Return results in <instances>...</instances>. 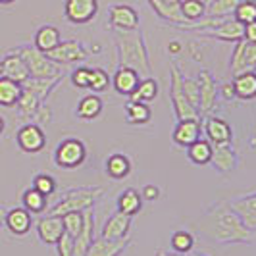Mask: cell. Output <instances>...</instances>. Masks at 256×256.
<instances>
[{
	"label": "cell",
	"mask_w": 256,
	"mask_h": 256,
	"mask_svg": "<svg viewBox=\"0 0 256 256\" xmlns=\"http://www.w3.org/2000/svg\"><path fill=\"white\" fill-rule=\"evenodd\" d=\"M116 46H118V66L133 68L139 74L150 72L148 50L139 29L135 31H116Z\"/></svg>",
	"instance_id": "1"
},
{
	"label": "cell",
	"mask_w": 256,
	"mask_h": 256,
	"mask_svg": "<svg viewBox=\"0 0 256 256\" xmlns=\"http://www.w3.org/2000/svg\"><path fill=\"white\" fill-rule=\"evenodd\" d=\"M208 233L216 243H256V231L248 230L233 210H218Z\"/></svg>",
	"instance_id": "2"
},
{
	"label": "cell",
	"mask_w": 256,
	"mask_h": 256,
	"mask_svg": "<svg viewBox=\"0 0 256 256\" xmlns=\"http://www.w3.org/2000/svg\"><path fill=\"white\" fill-rule=\"evenodd\" d=\"M104 194V189L98 185H89V187H76V189H68L60 196V200H56V204L46 208L44 214L48 216H64L70 212H85L90 210L96 204Z\"/></svg>",
	"instance_id": "3"
},
{
	"label": "cell",
	"mask_w": 256,
	"mask_h": 256,
	"mask_svg": "<svg viewBox=\"0 0 256 256\" xmlns=\"http://www.w3.org/2000/svg\"><path fill=\"white\" fill-rule=\"evenodd\" d=\"M16 52L26 60L31 77H37V79H50V77L64 76L62 64H56V62L50 60L44 52L37 50L35 46H27L26 44V46L16 48Z\"/></svg>",
	"instance_id": "4"
},
{
	"label": "cell",
	"mask_w": 256,
	"mask_h": 256,
	"mask_svg": "<svg viewBox=\"0 0 256 256\" xmlns=\"http://www.w3.org/2000/svg\"><path fill=\"white\" fill-rule=\"evenodd\" d=\"M170 98H172V106H174L178 120H200L202 118L198 108H194L183 92V76L178 66H172V72H170Z\"/></svg>",
	"instance_id": "5"
},
{
	"label": "cell",
	"mask_w": 256,
	"mask_h": 256,
	"mask_svg": "<svg viewBox=\"0 0 256 256\" xmlns=\"http://www.w3.org/2000/svg\"><path fill=\"white\" fill-rule=\"evenodd\" d=\"M87 160V146L79 139H64L54 150V164L62 170H76Z\"/></svg>",
	"instance_id": "6"
},
{
	"label": "cell",
	"mask_w": 256,
	"mask_h": 256,
	"mask_svg": "<svg viewBox=\"0 0 256 256\" xmlns=\"http://www.w3.org/2000/svg\"><path fill=\"white\" fill-rule=\"evenodd\" d=\"M198 112L200 116H210L216 110L218 102V83L208 70L198 72Z\"/></svg>",
	"instance_id": "7"
},
{
	"label": "cell",
	"mask_w": 256,
	"mask_h": 256,
	"mask_svg": "<svg viewBox=\"0 0 256 256\" xmlns=\"http://www.w3.org/2000/svg\"><path fill=\"white\" fill-rule=\"evenodd\" d=\"M98 12V0H64V16L70 24L85 26Z\"/></svg>",
	"instance_id": "8"
},
{
	"label": "cell",
	"mask_w": 256,
	"mask_h": 256,
	"mask_svg": "<svg viewBox=\"0 0 256 256\" xmlns=\"http://www.w3.org/2000/svg\"><path fill=\"white\" fill-rule=\"evenodd\" d=\"M108 24L114 31L139 29V12L129 4H112L108 8Z\"/></svg>",
	"instance_id": "9"
},
{
	"label": "cell",
	"mask_w": 256,
	"mask_h": 256,
	"mask_svg": "<svg viewBox=\"0 0 256 256\" xmlns=\"http://www.w3.org/2000/svg\"><path fill=\"white\" fill-rule=\"evenodd\" d=\"M50 60L56 64H76V62H83L89 58V50L79 42V40H62L54 50L46 54Z\"/></svg>",
	"instance_id": "10"
},
{
	"label": "cell",
	"mask_w": 256,
	"mask_h": 256,
	"mask_svg": "<svg viewBox=\"0 0 256 256\" xmlns=\"http://www.w3.org/2000/svg\"><path fill=\"white\" fill-rule=\"evenodd\" d=\"M16 141L18 146L27 154H35L40 152L46 144V135L40 126L37 124H27L24 128L18 129V135H16Z\"/></svg>",
	"instance_id": "11"
},
{
	"label": "cell",
	"mask_w": 256,
	"mask_h": 256,
	"mask_svg": "<svg viewBox=\"0 0 256 256\" xmlns=\"http://www.w3.org/2000/svg\"><path fill=\"white\" fill-rule=\"evenodd\" d=\"M212 168L218 174H231L237 164H239V156L235 152V148L231 146V142H222V144H212V158H210Z\"/></svg>",
	"instance_id": "12"
},
{
	"label": "cell",
	"mask_w": 256,
	"mask_h": 256,
	"mask_svg": "<svg viewBox=\"0 0 256 256\" xmlns=\"http://www.w3.org/2000/svg\"><path fill=\"white\" fill-rule=\"evenodd\" d=\"M202 133V124L200 120H178L176 128L172 131V141L176 142L178 146H191L194 141L200 139Z\"/></svg>",
	"instance_id": "13"
},
{
	"label": "cell",
	"mask_w": 256,
	"mask_h": 256,
	"mask_svg": "<svg viewBox=\"0 0 256 256\" xmlns=\"http://www.w3.org/2000/svg\"><path fill=\"white\" fill-rule=\"evenodd\" d=\"M131 244V239H92L87 256H122Z\"/></svg>",
	"instance_id": "14"
},
{
	"label": "cell",
	"mask_w": 256,
	"mask_h": 256,
	"mask_svg": "<svg viewBox=\"0 0 256 256\" xmlns=\"http://www.w3.org/2000/svg\"><path fill=\"white\" fill-rule=\"evenodd\" d=\"M37 233L38 239L46 244H56L60 241V237L66 233L62 216H42L37 222Z\"/></svg>",
	"instance_id": "15"
},
{
	"label": "cell",
	"mask_w": 256,
	"mask_h": 256,
	"mask_svg": "<svg viewBox=\"0 0 256 256\" xmlns=\"http://www.w3.org/2000/svg\"><path fill=\"white\" fill-rule=\"evenodd\" d=\"M231 210L241 218L248 230L256 231V191L231 200Z\"/></svg>",
	"instance_id": "16"
},
{
	"label": "cell",
	"mask_w": 256,
	"mask_h": 256,
	"mask_svg": "<svg viewBox=\"0 0 256 256\" xmlns=\"http://www.w3.org/2000/svg\"><path fill=\"white\" fill-rule=\"evenodd\" d=\"M243 29L244 26L239 24L237 20H224L220 26L212 27V29H204V31H198V33L206 35V37L224 40V42H237V40L243 38Z\"/></svg>",
	"instance_id": "17"
},
{
	"label": "cell",
	"mask_w": 256,
	"mask_h": 256,
	"mask_svg": "<svg viewBox=\"0 0 256 256\" xmlns=\"http://www.w3.org/2000/svg\"><path fill=\"white\" fill-rule=\"evenodd\" d=\"M150 8H152L158 18H162L164 22L172 24L174 27H180V29H187L192 22H187L181 14V4H166L162 0H148Z\"/></svg>",
	"instance_id": "18"
},
{
	"label": "cell",
	"mask_w": 256,
	"mask_h": 256,
	"mask_svg": "<svg viewBox=\"0 0 256 256\" xmlns=\"http://www.w3.org/2000/svg\"><path fill=\"white\" fill-rule=\"evenodd\" d=\"M2 76L12 79L16 83H20V85H24L27 79L31 77V74H29V68H27L26 60L16 50H12L2 60Z\"/></svg>",
	"instance_id": "19"
},
{
	"label": "cell",
	"mask_w": 256,
	"mask_h": 256,
	"mask_svg": "<svg viewBox=\"0 0 256 256\" xmlns=\"http://www.w3.org/2000/svg\"><path fill=\"white\" fill-rule=\"evenodd\" d=\"M131 222H133L131 216L116 210L114 214L104 222L100 237H104V239H126L129 230H131Z\"/></svg>",
	"instance_id": "20"
},
{
	"label": "cell",
	"mask_w": 256,
	"mask_h": 256,
	"mask_svg": "<svg viewBox=\"0 0 256 256\" xmlns=\"http://www.w3.org/2000/svg\"><path fill=\"white\" fill-rule=\"evenodd\" d=\"M4 226L12 231L14 235H27L31 226H33V218H31V212L26 210L24 206H16L10 208L6 212V218H4Z\"/></svg>",
	"instance_id": "21"
},
{
	"label": "cell",
	"mask_w": 256,
	"mask_h": 256,
	"mask_svg": "<svg viewBox=\"0 0 256 256\" xmlns=\"http://www.w3.org/2000/svg\"><path fill=\"white\" fill-rule=\"evenodd\" d=\"M83 218H85V224H83L81 233L74 239V252H72V256H87L90 243L94 239V214H92V208L83 212Z\"/></svg>",
	"instance_id": "22"
},
{
	"label": "cell",
	"mask_w": 256,
	"mask_h": 256,
	"mask_svg": "<svg viewBox=\"0 0 256 256\" xmlns=\"http://www.w3.org/2000/svg\"><path fill=\"white\" fill-rule=\"evenodd\" d=\"M141 77H139V72L133 70V68H118V72L114 74V79H112V87L118 94H124V96H131L133 90L137 89Z\"/></svg>",
	"instance_id": "23"
},
{
	"label": "cell",
	"mask_w": 256,
	"mask_h": 256,
	"mask_svg": "<svg viewBox=\"0 0 256 256\" xmlns=\"http://www.w3.org/2000/svg\"><path fill=\"white\" fill-rule=\"evenodd\" d=\"M204 133L212 144L231 142V139H233L231 126L226 120H222V118H208L204 122Z\"/></svg>",
	"instance_id": "24"
},
{
	"label": "cell",
	"mask_w": 256,
	"mask_h": 256,
	"mask_svg": "<svg viewBox=\"0 0 256 256\" xmlns=\"http://www.w3.org/2000/svg\"><path fill=\"white\" fill-rule=\"evenodd\" d=\"M60 42H62L60 31H58V27H54V26L38 27L37 33H35V38H33V46H35L37 50L44 52V54H48L50 50H54Z\"/></svg>",
	"instance_id": "25"
},
{
	"label": "cell",
	"mask_w": 256,
	"mask_h": 256,
	"mask_svg": "<svg viewBox=\"0 0 256 256\" xmlns=\"http://www.w3.org/2000/svg\"><path fill=\"white\" fill-rule=\"evenodd\" d=\"M116 206H118V212L122 214H128V216H137L141 212L142 206V196L141 192L133 187L129 189H124V191L118 194V200H116Z\"/></svg>",
	"instance_id": "26"
},
{
	"label": "cell",
	"mask_w": 256,
	"mask_h": 256,
	"mask_svg": "<svg viewBox=\"0 0 256 256\" xmlns=\"http://www.w3.org/2000/svg\"><path fill=\"white\" fill-rule=\"evenodd\" d=\"M102 110H104L102 98H100L96 92H92V94L83 96V98L77 102L76 114H77L79 120H83V122H90V120H96L98 116L102 114Z\"/></svg>",
	"instance_id": "27"
},
{
	"label": "cell",
	"mask_w": 256,
	"mask_h": 256,
	"mask_svg": "<svg viewBox=\"0 0 256 256\" xmlns=\"http://www.w3.org/2000/svg\"><path fill=\"white\" fill-rule=\"evenodd\" d=\"M233 89L235 96L241 100H252L256 98V72H244L233 77Z\"/></svg>",
	"instance_id": "28"
},
{
	"label": "cell",
	"mask_w": 256,
	"mask_h": 256,
	"mask_svg": "<svg viewBox=\"0 0 256 256\" xmlns=\"http://www.w3.org/2000/svg\"><path fill=\"white\" fill-rule=\"evenodd\" d=\"M104 168H106V176L110 180H116V181H122L124 178H128L129 174H131V170H133L131 160H129L126 154H120V152L108 156Z\"/></svg>",
	"instance_id": "29"
},
{
	"label": "cell",
	"mask_w": 256,
	"mask_h": 256,
	"mask_svg": "<svg viewBox=\"0 0 256 256\" xmlns=\"http://www.w3.org/2000/svg\"><path fill=\"white\" fill-rule=\"evenodd\" d=\"M22 92H24V85H20L4 76L0 77V106H4V108L18 106Z\"/></svg>",
	"instance_id": "30"
},
{
	"label": "cell",
	"mask_w": 256,
	"mask_h": 256,
	"mask_svg": "<svg viewBox=\"0 0 256 256\" xmlns=\"http://www.w3.org/2000/svg\"><path fill=\"white\" fill-rule=\"evenodd\" d=\"M124 110H126L128 124H131V126H144L152 118V110H150V106L146 102H133V100H129V102H126Z\"/></svg>",
	"instance_id": "31"
},
{
	"label": "cell",
	"mask_w": 256,
	"mask_h": 256,
	"mask_svg": "<svg viewBox=\"0 0 256 256\" xmlns=\"http://www.w3.org/2000/svg\"><path fill=\"white\" fill-rule=\"evenodd\" d=\"M62 77H50V79H37V77H29L26 83H24V89H29L33 90L35 94H37L38 98L44 102L46 98H48V94H50L52 90L56 89V85L62 81Z\"/></svg>",
	"instance_id": "32"
},
{
	"label": "cell",
	"mask_w": 256,
	"mask_h": 256,
	"mask_svg": "<svg viewBox=\"0 0 256 256\" xmlns=\"http://www.w3.org/2000/svg\"><path fill=\"white\" fill-rule=\"evenodd\" d=\"M187 158L196 166H206L210 164L212 158V142L208 139H198L191 146H187Z\"/></svg>",
	"instance_id": "33"
},
{
	"label": "cell",
	"mask_w": 256,
	"mask_h": 256,
	"mask_svg": "<svg viewBox=\"0 0 256 256\" xmlns=\"http://www.w3.org/2000/svg\"><path fill=\"white\" fill-rule=\"evenodd\" d=\"M158 96V81L152 79V77H146V79H141L137 89L133 90V94L129 96V100L133 102H152L154 98Z\"/></svg>",
	"instance_id": "34"
},
{
	"label": "cell",
	"mask_w": 256,
	"mask_h": 256,
	"mask_svg": "<svg viewBox=\"0 0 256 256\" xmlns=\"http://www.w3.org/2000/svg\"><path fill=\"white\" fill-rule=\"evenodd\" d=\"M46 198H48V196L40 194V192H38L37 189H33V187H31V189H27V191H24V194H22L24 208L29 210L31 214H44V212H46V208H48Z\"/></svg>",
	"instance_id": "35"
},
{
	"label": "cell",
	"mask_w": 256,
	"mask_h": 256,
	"mask_svg": "<svg viewBox=\"0 0 256 256\" xmlns=\"http://www.w3.org/2000/svg\"><path fill=\"white\" fill-rule=\"evenodd\" d=\"M239 2L241 0H210V2H206V16L226 20L228 16L235 14V8L239 6Z\"/></svg>",
	"instance_id": "36"
},
{
	"label": "cell",
	"mask_w": 256,
	"mask_h": 256,
	"mask_svg": "<svg viewBox=\"0 0 256 256\" xmlns=\"http://www.w3.org/2000/svg\"><path fill=\"white\" fill-rule=\"evenodd\" d=\"M42 106V100L38 98L33 90L24 89L22 96H20V102H18V108H20V114L26 116V118H31V116H37V112Z\"/></svg>",
	"instance_id": "37"
},
{
	"label": "cell",
	"mask_w": 256,
	"mask_h": 256,
	"mask_svg": "<svg viewBox=\"0 0 256 256\" xmlns=\"http://www.w3.org/2000/svg\"><path fill=\"white\" fill-rule=\"evenodd\" d=\"M181 14L187 22H198L206 16L204 0H181Z\"/></svg>",
	"instance_id": "38"
},
{
	"label": "cell",
	"mask_w": 256,
	"mask_h": 256,
	"mask_svg": "<svg viewBox=\"0 0 256 256\" xmlns=\"http://www.w3.org/2000/svg\"><path fill=\"white\" fill-rule=\"evenodd\" d=\"M170 244H172V250L174 252H180V254H187L191 252L192 246H194V237H192L189 231H176L170 239Z\"/></svg>",
	"instance_id": "39"
},
{
	"label": "cell",
	"mask_w": 256,
	"mask_h": 256,
	"mask_svg": "<svg viewBox=\"0 0 256 256\" xmlns=\"http://www.w3.org/2000/svg\"><path fill=\"white\" fill-rule=\"evenodd\" d=\"M244 44H246L244 38H241V40L235 42V48H233L231 62H230V72L233 77L239 76V74H244V72H248L246 66H244ZM250 72H252V70H250Z\"/></svg>",
	"instance_id": "40"
},
{
	"label": "cell",
	"mask_w": 256,
	"mask_h": 256,
	"mask_svg": "<svg viewBox=\"0 0 256 256\" xmlns=\"http://www.w3.org/2000/svg\"><path fill=\"white\" fill-rule=\"evenodd\" d=\"M233 20H237L243 26L256 22V0H241L239 6L235 8Z\"/></svg>",
	"instance_id": "41"
},
{
	"label": "cell",
	"mask_w": 256,
	"mask_h": 256,
	"mask_svg": "<svg viewBox=\"0 0 256 256\" xmlns=\"http://www.w3.org/2000/svg\"><path fill=\"white\" fill-rule=\"evenodd\" d=\"M62 222H64L66 233L76 239L77 235L81 233V230H83L85 218H83V212H70V214H64V216H62Z\"/></svg>",
	"instance_id": "42"
},
{
	"label": "cell",
	"mask_w": 256,
	"mask_h": 256,
	"mask_svg": "<svg viewBox=\"0 0 256 256\" xmlns=\"http://www.w3.org/2000/svg\"><path fill=\"white\" fill-rule=\"evenodd\" d=\"M56 180L48 176V174H37L35 178H33V189H37L40 194H44V196H50L56 192Z\"/></svg>",
	"instance_id": "43"
},
{
	"label": "cell",
	"mask_w": 256,
	"mask_h": 256,
	"mask_svg": "<svg viewBox=\"0 0 256 256\" xmlns=\"http://www.w3.org/2000/svg\"><path fill=\"white\" fill-rule=\"evenodd\" d=\"M108 87H110V76L104 72L102 68H92L89 89L92 90V92H104Z\"/></svg>",
	"instance_id": "44"
},
{
	"label": "cell",
	"mask_w": 256,
	"mask_h": 256,
	"mask_svg": "<svg viewBox=\"0 0 256 256\" xmlns=\"http://www.w3.org/2000/svg\"><path fill=\"white\" fill-rule=\"evenodd\" d=\"M90 76H92V68H77L76 72L72 74V83L76 85L77 89H89L90 85Z\"/></svg>",
	"instance_id": "45"
},
{
	"label": "cell",
	"mask_w": 256,
	"mask_h": 256,
	"mask_svg": "<svg viewBox=\"0 0 256 256\" xmlns=\"http://www.w3.org/2000/svg\"><path fill=\"white\" fill-rule=\"evenodd\" d=\"M183 92L187 96V100L198 108V81L192 77H183Z\"/></svg>",
	"instance_id": "46"
},
{
	"label": "cell",
	"mask_w": 256,
	"mask_h": 256,
	"mask_svg": "<svg viewBox=\"0 0 256 256\" xmlns=\"http://www.w3.org/2000/svg\"><path fill=\"white\" fill-rule=\"evenodd\" d=\"M56 252H58V256H72V252H74V237L64 233L60 237V241L56 243Z\"/></svg>",
	"instance_id": "47"
},
{
	"label": "cell",
	"mask_w": 256,
	"mask_h": 256,
	"mask_svg": "<svg viewBox=\"0 0 256 256\" xmlns=\"http://www.w3.org/2000/svg\"><path fill=\"white\" fill-rule=\"evenodd\" d=\"M244 66L246 70H256V42H248L244 44Z\"/></svg>",
	"instance_id": "48"
},
{
	"label": "cell",
	"mask_w": 256,
	"mask_h": 256,
	"mask_svg": "<svg viewBox=\"0 0 256 256\" xmlns=\"http://www.w3.org/2000/svg\"><path fill=\"white\" fill-rule=\"evenodd\" d=\"M160 189L156 187V185H144L141 191V196L142 200H148V202H152V200H158L160 198Z\"/></svg>",
	"instance_id": "49"
},
{
	"label": "cell",
	"mask_w": 256,
	"mask_h": 256,
	"mask_svg": "<svg viewBox=\"0 0 256 256\" xmlns=\"http://www.w3.org/2000/svg\"><path fill=\"white\" fill-rule=\"evenodd\" d=\"M218 94H222V98L224 100H233V98H237L235 96V89H233V83H222L218 85Z\"/></svg>",
	"instance_id": "50"
},
{
	"label": "cell",
	"mask_w": 256,
	"mask_h": 256,
	"mask_svg": "<svg viewBox=\"0 0 256 256\" xmlns=\"http://www.w3.org/2000/svg\"><path fill=\"white\" fill-rule=\"evenodd\" d=\"M243 38L248 42H256V22L252 24H246L243 29Z\"/></svg>",
	"instance_id": "51"
},
{
	"label": "cell",
	"mask_w": 256,
	"mask_h": 256,
	"mask_svg": "<svg viewBox=\"0 0 256 256\" xmlns=\"http://www.w3.org/2000/svg\"><path fill=\"white\" fill-rule=\"evenodd\" d=\"M168 52H170V54H174V56H176V54H180V52H181L180 40H172V42L168 44Z\"/></svg>",
	"instance_id": "52"
},
{
	"label": "cell",
	"mask_w": 256,
	"mask_h": 256,
	"mask_svg": "<svg viewBox=\"0 0 256 256\" xmlns=\"http://www.w3.org/2000/svg\"><path fill=\"white\" fill-rule=\"evenodd\" d=\"M156 256H183V254H180V252H166V250H156Z\"/></svg>",
	"instance_id": "53"
},
{
	"label": "cell",
	"mask_w": 256,
	"mask_h": 256,
	"mask_svg": "<svg viewBox=\"0 0 256 256\" xmlns=\"http://www.w3.org/2000/svg\"><path fill=\"white\" fill-rule=\"evenodd\" d=\"M6 212H8V210H6L4 206H0V228L4 226V218H6Z\"/></svg>",
	"instance_id": "54"
},
{
	"label": "cell",
	"mask_w": 256,
	"mask_h": 256,
	"mask_svg": "<svg viewBox=\"0 0 256 256\" xmlns=\"http://www.w3.org/2000/svg\"><path fill=\"white\" fill-rule=\"evenodd\" d=\"M4 128H6V122H4V118L0 116V135L4 133Z\"/></svg>",
	"instance_id": "55"
},
{
	"label": "cell",
	"mask_w": 256,
	"mask_h": 256,
	"mask_svg": "<svg viewBox=\"0 0 256 256\" xmlns=\"http://www.w3.org/2000/svg\"><path fill=\"white\" fill-rule=\"evenodd\" d=\"M162 2H166V4H181V0H162Z\"/></svg>",
	"instance_id": "56"
},
{
	"label": "cell",
	"mask_w": 256,
	"mask_h": 256,
	"mask_svg": "<svg viewBox=\"0 0 256 256\" xmlns=\"http://www.w3.org/2000/svg\"><path fill=\"white\" fill-rule=\"evenodd\" d=\"M16 0H0V4H14Z\"/></svg>",
	"instance_id": "57"
},
{
	"label": "cell",
	"mask_w": 256,
	"mask_h": 256,
	"mask_svg": "<svg viewBox=\"0 0 256 256\" xmlns=\"http://www.w3.org/2000/svg\"><path fill=\"white\" fill-rule=\"evenodd\" d=\"M192 256H208V254H202V252H194Z\"/></svg>",
	"instance_id": "58"
},
{
	"label": "cell",
	"mask_w": 256,
	"mask_h": 256,
	"mask_svg": "<svg viewBox=\"0 0 256 256\" xmlns=\"http://www.w3.org/2000/svg\"><path fill=\"white\" fill-rule=\"evenodd\" d=\"M0 77H2V62H0Z\"/></svg>",
	"instance_id": "59"
}]
</instances>
